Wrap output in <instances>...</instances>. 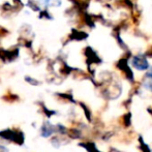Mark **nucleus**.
<instances>
[{
  "label": "nucleus",
  "instance_id": "f257e3e1",
  "mask_svg": "<svg viewBox=\"0 0 152 152\" xmlns=\"http://www.w3.org/2000/svg\"><path fill=\"white\" fill-rule=\"evenodd\" d=\"M132 64L138 70H146L149 67V63L144 55H137L132 58Z\"/></svg>",
  "mask_w": 152,
  "mask_h": 152
},
{
  "label": "nucleus",
  "instance_id": "f03ea898",
  "mask_svg": "<svg viewBox=\"0 0 152 152\" xmlns=\"http://www.w3.org/2000/svg\"><path fill=\"white\" fill-rule=\"evenodd\" d=\"M144 86L146 89L152 91V68L149 70L148 72L145 76V80H144Z\"/></svg>",
  "mask_w": 152,
  "mask_h": 152
},
{
  "label": "nucleus",
  "instance_id": "7ed1b4c3",
  "mask_svg": "<svg viewBox=\"0 0 152 152\" xmlns=\"http://www.w3.org/2000/svg\"><path fill=\"white\" fill-rule=\"evenodd\" d=\"M45 6H60L61 5V0H40Z\"/></svg>",
  "mask_w": 152,
  "mask_h": 152
},
{
  "label": "nucleus",
  "instance_id": "20e7f679",
  "mask_svg": "<svg viewBox=\"0 0 152 152\" xmlns=\"http://www.w3.org/2000/svg\"><path fill=\"white\" fill-rule=\"evenodd\" d=\"M0 152H8V150H7V148H6V147L2 146V145L0 144Z\"/></svg>",
  "mask_w": 152,
  "mask_h": 152
}]
</instances>
